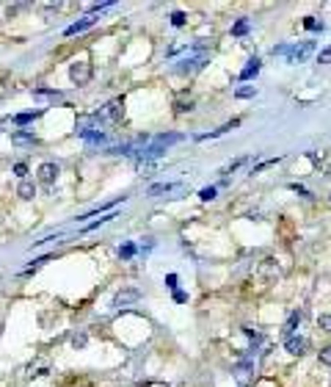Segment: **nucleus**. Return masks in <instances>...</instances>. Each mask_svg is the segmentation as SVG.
<instances>
[{
	"label": "nucleus",
	"mask_w": 331,
	"mask_h": 387,
	"mask_svg": "<svg viewBox=\"0 0 331 387\" xmlns=\"http://www.w3.org/2000/svg\"><path fill=\"white\" fill-rule=\"evenodd\" d=\"M17 194H19V199H33V196H36V183H31V180H19Z\"/></svg>",
	"instance_id": "nucleus-12"
},
{
	"label": "nucleus",
	"mask_w": 331,
	"mask_h": 387,
	"mask_svg": "<svg viewBox=\"0 0 331 387\" xmlns=\"http://www.w3.org/2000/svg\"><path fill=\"white\" fill-rule=\"evenodd\" d=\"M320 362H323V365H331V346L320 349Z\"/></svg>",
	"instance_id": "nucleus-31"
},
{
	"label": "nucleus",
	"mask_w": 331,
	"mask_h": 387,
	"mask_svg": "<svg viewBox=\"0 0 331 387\" xmlns=\"http://www.w3.org/2000/svg\"><path fill=\"white\" fill-rule=\"evenodd\" d=\"M177 141H182V135H180V133H168V135H158V144H163V147H168V144H177Z\"/></svg>",
	"instance_id": "nucleus-20"
},
{
	"label": "nucleus",
	"mask_w": 331,
	"mask_h": 387,
	"mask_svg": "<svg viewBox=\"0 0 331 387\" xmlns=\"http://www.w3.org/2000/svg\"><path fill=\"white\" fill-rule=\"evenodd\" d=\"M207 61H210V50H207L205 44H193V47H191V53H188L185 58H180L174 70H177L180 75H191V72L205 70Z\"/></svg>",
	"instance_id": "nucleus-1"
},
{
	"label": "nucleus",
	"mask_w": 331,
	"mask_h": 387,
	"mask_svg": "<svg viewBox=\"0 0 331 387\" xmlns=\"http://www.w3.org/2000/svg\"><path fill=\"white\" fill-rule=\"evenodd\" d=\"M185 22H188V17L182 14V11H174V14H171V25H174V28H182Z\"/></svg>",
	"instance_id": "nucleus-22"
},
{
	"label": "nucleus",
	"mask_w": 331,
	"mask_h": 387,
	"mask_svg": "<svg viewBox=\"0 0 331 387\" xmlns=\"http://www.w3.org/2000/svg\"><path fill=\"white\" fill-rule=\"evenodd\" d=\"M91 75H94V70H91L89 61H75V64L69 66V80L75 86H86L91 80Z\"/></svg>",
	"instance_id": "nucleus-3"
},
{
	"label": "nucleus",
	"mask_w": 331,
	"mask_h": 387,
	"mask_svg": "<svg viewBox=\"0 0 331 387\" xmlns=\"http://www.w3.org/2000/svg\"><path fill=\"white\" fill-rule=\"evenodd\" d=\"M33 94H36V97H61V92H56V89H33Z\"/></svg>",
	"instance_id": "nucleus-23"
},
{
	"label": "nucleus",
	"mask_w": 331,
	"mask_h": 387,
	"mask_svg": "<svg viewBox=\"0 0 331 387\" xmlns=\"http://www.w3.org/2000/svg\"><path fill=\"white\" fill-rule=\"evenodd\" d=\"M94 22H97V19H94V17H83V19H80V22H72V25H69V28H66L64 33H66V36H75V33H83V31H89Z\"/></svg>",
	"instance_id": "nucleus-10"
},
{
	"label": "nucleus",
	"mask_w": 331,
	"mask_h": 387,
	"mask_svg": "<svg viewBox=\"0 0 331 387\" xmlns=\"http://www.w3.org/2000/svg\"><path fill=\"white\" fill-rule=\"evenodd\" d=\"M141 299V290H136V288H127V290H119L116 293V299H113V307H130V304H136Z\"/></svg>",
	"instance_id": "nucleus-5"
},
{
	"label": "nucleus",
	"mask_w": 331,
	"mask_h": 387,
	"mask_svg": "<svg viewBox=\"0 0 331 387\" xmlns=\"http://www.w3.org/2000/svg\"><path fill=\"white\" fill-rule=\"evenodd\" d=\"M260 66H262V61H260V58H251V61H248V64L240 70V75H238V78H240V80H251L254 75L260 72Z\"/></svg>",
	"instance_id": "nucleus-11"
},
{
	"label": "nucleus",
	"mask_w": 331,
	"mask_h": 387,
	"mask_svg": "<svg viewBox=\"0 0 331 387\" xmlns=\"http://www.w3.org/2000/svg\"><path fill=\"white\" fill-rule=\"evenodd\" d=\"M303 28H309V31H323V22H317L315 17H307V19H303Z\"/></svg>",
	"instance_id": "nucleus-26"
},
{
	"label": "nucleus",
	"mask_w": 331,
	"mask_h": 387,
	"mask_svg": "<svg viewBox=\"0 0 331 387\" xmlns=\"http://www.w3.org/2000/svg\"><path fill=\"white\" fill-rule=\"evenodd\" d=\"M136 252H138L136 243H130V241L119 246V257H121V260H133V257H136Z\"/></svg>",
	"instance_id": "nucleus-16"
},
{
	"label": "nucleus",
	"mask_w": 331,
	"mask_h": 387,
	"mask_svg": "<svg viewBox=\"0 0 331 387\" xmlns=\"http://www.w3.org/2000/svg\"><path fill=\"white\" fill-rule=\"evenodd\" d=\"M83 141H89V144H105V133L99 130V127H89V130H80L78 133Z\"/></svg>",
	"instance_id": "nucleus-9"
},
{
	"label": "nucleus",
	"mask_w": 331,
	"mask_h": 387,
	"mask_svg": "<svg viewBox=\"0 0 331 387\" xmlns=\"http://www.w3.org/2000/svg\"><path fill=\"white\" fill-rule=\"evenodd\" d=\"M177 282H180V280H177V274H168V277H166V288L177 290Z\"/></svg>",
	"instance_id": "nucleus-33"
},
{
	"label": "nucleus",
	"mask_w": 331,
	"mask_h": 387,
	"mask_svg": "<svg viewBox=\"0 0 331 387\" xmlns=\"http://www.w3.org/2000/svg\"><path fill=\"white\" fill-rule=\"evenodd\" d=\"M307 346H309V340L303 335H290V337H285V349L290 351V354H295V357H301L303 351H307Z\"/></svg>",
	"instance_id": "nucleus-6"
},
{
	"label": "nucleus",
	"mask_w": 331,
	"mask_h": 387,
	"mask_svg": "<svg viewBox=\"0 0 331 387\" xmlns=\"http://www.w3.org/2000/svg\"><path fill=\"white\" fill-rule=\"evenodd\" d=\"M36 117H42V111H28V113H17V117H14V125H28V122H33Z\"/></svg>",
	"instance_id": "nucleus-17"
},
{
	"label": "nucleus",
	"mask_w": 331,
	"mask_h": 387,
	"mask_svg": "<svg viewBox=\"0 0 331 387\" xmlns=\"http://www.w3.org/2000/svg\"><path fill=\"white\" fill-rule=\"evenodd\" d=\"M111 219H116V213H111V216H103L99 221H91V224H86V233H91V230H97L99 224H105V221H111Z\"/></svg>",
	"instance_id": "nucleus-24"
},
{
	"label": "nucleus",
	"mask_w": 331,
	"mask_h": 387,
	"mask_svg": "<svg viewBox=\"0 0 331 387\" xmlns=\"http://www.w3.org/2000/svg\"><path fill=\"white\" fill-rule=\"evenodd\" d=\"M94 117H97L99 125H103V122H119L121 117H124V100L116 97V100H111V103H105Z\"/></svg>",
	"instance_id": "nucleus-2"
},
{
	"label": "nucleus",
	"mask_w": 331,
	"mask_h": 387,
	"mask_svg": "<svg viewBox=\"0 0 331 387\" xmlns=\"http://www.w3.org/2000/svg\"><path fill=\"white\" fill-rule=\"evenodd\" d=\"M251 371H254V354H248L246 359H240V362L235 365V371H232V373L240 379V382H246V376H248Z\"/></svg>",
	"instance_id": "nucleus-8"
},
{
	"label": "nucleus",
	"mask_w": 331,
	"mask_h": 387,
	"mask_svg": "<svg viewBox=\"0 0 331 387\" xmlns=\"http://www.w3.org/2000/svg\"><path fill=\"white\" fill-rule=\"evenodd\" d=\"M248 28H251V25H248V19H238V22L232 25V33H235V36H246Z\"/></svg>",
	"instance_id": "nucleus-19"
},
{
	"label": "nucleus",
	"mask_w": 331,
	"mask_h": 387,
	"mask_svg": "<svg viewBox=\"0 0 331 387\" xmlns=\"http://www.w3.org/2000/svg\"><path fill=\"white\" fill-rule=\"evenodd\" d=\"M315 50V42H301L295 47H290L287 50V64H301V61H307L309 56H312Z\"/></svg>",
	"instance_id": "nucleus-4"
},
{
	"label": "nucleus",
	"mask_w": 331,
	"mask_h": 387,
	"mask_svg": "<svg viewBox=\"0 0 331 387\" xmlns=\"http://www.w3.org/2000/svg\"><path fill=\"white\" fill-rule=\"evenodd\" d=\"M39 180H42L44 183V186H53V183H56V177H58V174H61V166L58 164H50V161H47V164H42V166H39Z\"/></svg>",
	"instance_id": "nucleus-7"
},
{
	"label": "nucleus",
	"mask_w": 331,
	"mask_h": 387,
	"mask_svg": "<svg viewBox=\"0 0 331 387\" xmlns=\"http://www.w3.org/2000/svg\"><path fill=\"white\" fill-rule=\"evenodd\" d=\"M11 141H14V144H36V135L33 133H14Z\"/></svg>",
	"instance_id": "nucleus-18"
},
{
	"label": "nucleus",
	"mask_w": 331,
	"mask_h": 387,
	"mask_svg": "<svg viewBox=\"0 0 331 387\" xmlns=\"http://www.w3.org/2000/svg\"><path fill=\"white\" fill-rule=\"evenodd\" d=\"M317 64H331V44L320 50V56H317Z\"/></svg>",
	"instance_id": "nucleus-27"
},
{
	"label": "nucleus",
	"mask_w": 331,
	"mask_h": 387,
	"mask_svg": "<svg viewBox=\"0 0 331 387\" xmlns=\"http://www.w3.org/2000/svg\"><path fill=\"white\" fill-rule=\"evenodd\" d=\"M174 302H177V304L188 302V293H182V290H174Z\"/></svg>",
	"instance_id": "nucleus-35"
},
{
	"label": "nucleus",
	"mask_w": 331,
	"mask_h": 387,
	"mask_svg": "<svg viewBox=\"0 0 331 387\" xmlns=\"http://www.w3.org/2000/svg\"><path fill=\"white\" fill-rule=\"evenodd\" d=\"M301 313H290V318H287V324H285V335L290 337V335H295V327L301 324Z\"/></svg>",
	"instance_id": "nucleus-15"
},
{
	"label": "nucleus",
	"mask_w": 331,
	"mask_h": 387,
	"mask_svg": "<svg viewBox=\"0 0 331 387\" xmlns=\"http://www.w3.org/2000/svg\"><path fill=\"white\" fill-rule=\"evenodd\" d=\"M293 191H298L301 196H312V194H309V191H307V188H303V186H298V183H293Z\"/></svg>",
	"instance_id": "nucleus-37"
},
{
	"label": "nucleus",
	"mask_w": 331,
	"mask_h": 387,
	"mask_svg": "<svg viewBox=\"0 0 331 387\" xmlns=\"http://www.w3.org/2000/svg\"><path fill=\"white\" fill-rule=\"evenodd\" d=\"M260 271L268 277V280H276V277H279V266H276V260H271V257H268V260H262Z\"/></svg>",
	"instance_id": "nucleus-14"
},
{
	"label": "nucleus",
	"mask_w": 331,
	"mask_h": 387,
	"mask_svg": "<svg viewBox=\"0 0 331 387\" xmlns=\"http://www.w3.org/2000/svg\"><path fill=\"white\" fill-rule=\"evenodd\" d=\"M86 343H89V337H86V335H83V332H78V335H75V337H72V346H75V349H83V346H86Z\"/></svg>",
	"instance_id": "nucleus-28"
},
{
	"label": "nucleus",
	"mask_w": 331,
	"mask_h": 387,
	"mask_svg": "<svg viewBox=\"0 0 331 387\" xmlns=\"http://www.w3.org/2000/svg\"><path fill=\"white\" fill-rule=\"evenodd\" d=\"M199 196H201L205 202H213V199H215V188H213V186H210V188H201Z\"/></svg>",
	"instance_id": "nucleus-29"
},
{
	"label": "nucleus",
	"mask_w": 331,
	"mask_h": 387,
	"mask_svg": "<svg viewBox=\"0 0 331 387\" xmlns=\"http://www.w3.org/2000/svg\"><path fill=\"white\" fill-rule=\"evenodd\" d=\"M111 6H113L111 0H105V3H94V6H89V17H91V14H97V11H105V9H111Z\"/></svg>",
	"instance_id": "nucleus-25"
},
{
	"label": "nucleus",
	"mask_w": 331,
	"mask_h": 387,
	"mask_svg": "<svg viewBox=\"0 0 331 387\" xmlns=\"http://www.w3.org/2000/svg\"><path fill=\"white\" fill-rule=\"evenodd\" d=\"M317 324H320V329H326V332H331V315H328V313H323L320 318H317Z\"/></svg>",
	"instance_id": "nucleus-30"
},
{
	"label": "nucleus",
	"mask_w": 331,
	"mask_h": 387,
	"mask_svg": "<svg viewBox=\"0 0 331 387\" xmlns=\"http://www.w3.org/2000/svg\"><path fill=\"white\" fill-rule=\"evenodd\" d=\"M155 249V241L152 238H144V243H141V255H149Z\"/></svg>",
	"instance_id": "nucleus-32"
},
{
	"label": "nucleus",
	"mask_w": 331,
	"mask_h": 387,
	"mask_svg": "<svg viewBox=\"0 0 331 387\" xmlns=\"http://www.w3.org/2000/svg\"><path fill=\"white\" fill-rule=\"evenodd\" d=\"M287 50H290L287 44H279V47H273V56H287Z\"/></svg>",
	"instance_id": "nucleus-36"
},
{
	"label": "nucleus",
	"mask_w": 331,
	"mask_h": 387,
	"mask_svg": "<svg viewBox=\"0 0 331 387\" xmlns=\"http://www.w3.org/2000/svg\"><path fill=\"white\" fill-rule=\"evenodd\" d=\"M14 174L25 180V174H28V166H25V164H17V166H14Z\"/></svg>",
	"instance_id": "nucleus-34"
},
{
	"label": "nucleus",
	"mask_w": 331,
	"mask_h": 387,
	"mask_svg": "<svg viewBox=\"0 0 331 387\" xmlns=\"http://www.w3.org/2000/svg\"><path fill=\"white\" fill-rule=\"evenodd\" d=\"M180 188H182L180 183H158V186H152L146 194H149V196H158V194H168V191H180Z\"/></svg>",
	"instance_id": "nucleus-13"
},
{
	"label": "nucleus",
	"mask_w": 331,
	"mask_h": 387,
	"mask_svg": "<svg viewBox=\"0 0 331 387\" xmlns=\"http://www.w3.org/2000/svg\"><path fill=\"white\" fill-rule=\"evenodd\" d=\"M58 9H61V3H47V6H44L47 14H53V11H58Z\"/></svg>",
	"instance_id": "nucleus-38"
},
{
	"label": "nucleus",
	"mask_w": 331,
	"mask_h": 387,
	"mask_svg": "<svg viewBox=\"0 0 331 387\" xmlns=\"http://www.w3.org/2000/svg\"><path fill=\"white\" fill-rule=\"evenodd\" d=\"M257 94V89L254 86H240L238 92H235V97H240V100H248V97H254Z\"/></svg>",
	"instance_id": "nucleus-21"
}]
</instances>
